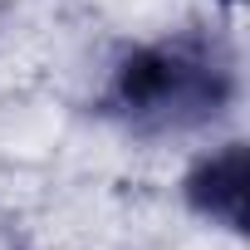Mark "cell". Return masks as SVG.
Returning <instances> with one entry per match:
<instances>
[{"label":"cell","mask_w":250,"mask_h":250,"mask_svg":"<svg viewBox=\"0 0 250 250\" xmlns=\"http://www.w3.org/2000/svg\"><path fill=\"white\" fill-rule=\"evenodd\" d=\"M240 93L235 49L216 30H177L133 44L103 83V113L138 138H187L226 118Z\"/></svg>","instance_id":"6da1fadb"},{"label":"cell","mask_w":250,"mask_h":250,"mask_svg":"<svg viewBox=\"0 0 250 250\" xmlns=\"http://www.w3.org/2000/svg\"><path fill=\"white\" fill-rule=\"evenodd\" d=\"M182 196L187 206L211 221V226H226V230H245V147L240 143H221L216 152H206L187 182H182Z\"/></svg>","instance_id":"7a4b0ae2"}]
</instances>
